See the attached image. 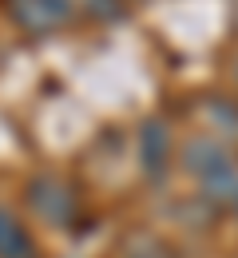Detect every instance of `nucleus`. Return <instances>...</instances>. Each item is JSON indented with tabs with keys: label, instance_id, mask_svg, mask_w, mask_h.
<instances>
[{
	"label": "nucleus",
	"instance_id": "nucleus-3",
	"mask_svg": "<svg viewBox=\"0 0 238 258\" xmlns=\"http://www.w3.org/2000/svg\"><path fill=\"white\" fill-rule=\"evenodd\" d=\"M4 4H8V16L32 36L60 28L71 12H75V8H71L75 0H4Z\"/></svg>",
	"mask_w": 238,
	"mask_h": 258
},
{
	"label": "nucleus",
	"instance_id": "nucleus-4",
	"mask_svg": "<svg viewBox=\"0 0 238 258\" xmlns=\"http://www.w3.org/2000/svg\"><path fill=\"white\" fill-rule=\"evenodd\" d=\"M167 159H171V135L163 119H147L139 131V163L151 179H163L167 175Z\"/></svg>",
	"mask_w": 238,
	"mask_h": 258
},
{
	"label": "nucleus",
	"instance_id": "nucleus-2",
	"mask_svg": "<svg viewBox=\"0 0 238 258\" xmlns=\"http://www.w3.org/2000/svg\"><path fill=\"white\" fill-rule=\"evenodd\" d=\"M24 191H28L24 195L28 207H32L44 223H56V226L71 223V215H75V195H71L56 175H36Z\"/></svg>",
	"mask_w": 238,
	"mask_h": 258
},
{
	"label": "nucleus",
	"instance_id": "nucleus-7",
	"mask_svg": "<svg viewBox=\"0 0 238 258\" xmlns=\"http://www.w3.org/2000/svg\"><path fill=\"white\" fill-rule=\"evenodd\" d=\"M234 211H238V199H234Z\"/></svg>",
	"mask_w": 238,
	"mask_h": 258
},
{
	"label": "nucleus",
	"instance_id": "nucleus-6",
	"mask_svg": "<svg viewBox=\"0 0 238 258\" xmlns=\"http://www.w3.org/2000/svg\"><path fill=\"white\" fill-rule=\"evenodd\" d=\"M139 258H155V254H139Z\"/></svg>",
	"mask_w": 238,
	"mask_h": 258
},
{
	"label": "nucleus",
	"instance_id": "nucleus-8",
	"mask_svg": "<svg viewBox=\"0 0 238 258\" xmlns=\"http://www.w3.org/2000/svg\"><path fill=\"white\" fill-rule=\"evenodd\" d=\"M234 76H238V68H234Z\"/></svg>",
	"mask_w": 238,
	"mask_h": 258
},
{
	"label": "nucleus",
	"instance_id": "nucleus-1",
	"mask_svg": "<svg viewBox=\"0 0 238 258\" xmlns=\"http://www.w3.org/2000/svg\"><path fill=\"white\" fill-rule=\"evenodd\" d=\"M183 171L199 179L203 199H210V203H234L238 199V167L230 159V151L222 147V139L195 135L183 147Z\"/></svg>",
	"mask_w": 238,
	"mask_h": 258
},
{
	"label": "nucleus",
	"instance_id": "nucleus-5",
	"mask_svg": "<svg viewBox=\"0 0 238 258\" xmlns=\"http://www.w3.org/2000/svg\"><path fill=\"white\" fill-rule=\"evenodd\" d=\"M0 258H40V246H36L32 230L8 207H0Z\"/></svg>",
	"mask_w": 238,
	"mask_h": 258
}]
</instances>
